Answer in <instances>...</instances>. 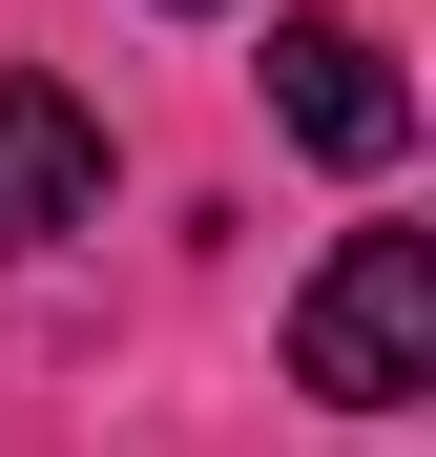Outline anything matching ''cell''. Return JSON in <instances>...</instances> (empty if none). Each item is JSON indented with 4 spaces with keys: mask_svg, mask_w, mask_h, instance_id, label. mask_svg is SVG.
<instances>
[{
    "mask_svg": "<svg viewBox=\"0 0 436 457\" xmlns=\"http://www.w3.org/2000/svg\"><path fill=\"white\" fill-rule=\"evenodd\" d=\"M62 228H104V125L62 84H0V250H62Z\"/></svg>",
    "mask_w": 436,
    "mask_h": 457,
    "instance_id": "obj_3",
    "label": "cell"
},
{
    "mask_svg": "<svg viewBox=\"0 0 436 457\" xmlns=\"http://www.w3.org/2000/svg\"><path fill=\"white\" fill-rule=\"evenodd\" d=\"M270 125L312 145V167H395V145H415V84H395L374 21H270Z\"/></svg>",
    "mask_w": 436,
    "mask_h": 457,
    "instance_id": "obj_2",
    "label": "cell"
},
{
    "mask_svg": "<svg viewBox=\"0 0 436 457\" xmlns=\"http://www.w3.org/2000/svg\"><path fill=\"white\" fill-rule=\"evenodd\" d=\"M291 395H333V416H415L436 395V250L415 228H353L291 291Z\"/></svg>",
    "mask_w": 436,
    "mask_h": 457,
    "instance_id": "obj_1",
    "label": "cell"
}]
</instances>
